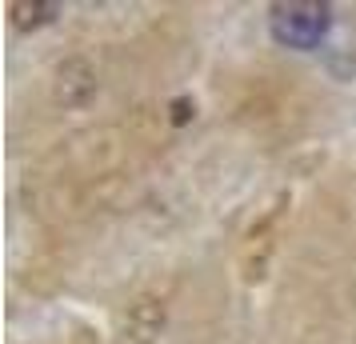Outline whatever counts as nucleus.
Here are the masks:
<instances>
[{"mask_svg":"<svg viewBox=\"0 0 356 344\" xmlns=\"http://www.w3.org/2000/svg\"><path fill=\"white\" fill-rule=\"evenodd\" d=\"M332 28V4H316V0H289V4H273L268 8V33L280 49L308 52L316 49Z\"/></svg>","mask_w":356,"mask_h":344,"instance_id":"f257e3e1","label":"nucleus"},{"mask_svg":"<svg viewBox=\"0 0 356 344\" xmlns=\"http://www.w3.org/2000/svg\"><path fill=\"white\" fill-rule=\"evenodd\" d=\"M92 92H97V72H92V65H88V60H81V56H68V60H60V65H56L52 97H56V104H60V108H84V104L92 100Z\"/></svg>","mask_w":356,"mask_h":344,"instance_id":"f03ea898","label":"nucleus"},{"mask_svg":"<svg viewBox=\"0 0 356 344\" xmlns=\"http://www.w3.org/2000/svg\"><path fill=\"white\" fill-rule=\"evenodd\" d=\"M161 328H164V300L145 296V300H136V304L129 309L124 336H129L132 344H152L156 336H161Z\"/></svg>","mask_w":356,"mask_h":344,"instance_id":"7ed1b4c3","label":"nucleus"},{"mask_svg":"<svg viewBox=\"0 0 356 344\" xmlns=\"http://www.w3.org/2000/svg\"><path fill=\"white\" fill-rule=\"evenodd\" d=\"M60 17V4L56 0H20V4H13V24H17L20 33H33V28H44V24H52V20Z\"/></svg>","mask_w":356,"mask_h":344,"instance_id":"20e7f679","label":"nucleus"},{"mask_svg":"<svg viewBox=\"0 0 356 344\" xmlns=\"http://www.w3.org/2000/svg\"><path fill=\"white\" fill-rule=\"evenodd\" d=\"M193 113H196V104L188 97L172 100V124H188V120H193Z\"/></svg>","mask_w":356,"mask_h":344,"instance_id":"39448f33","label":"nucleus"}]
</instances>
